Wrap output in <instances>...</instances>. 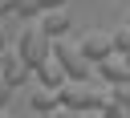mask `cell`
I'll return each mask as SVG.
<instances>
[{"label":"cell","instance_id":"obj_14","mask_svg":"<svg viewBox=\"0 0 130 118\" xmlns=\"http://www.w3.org/2000/svg\"><path fill=\"white\" fill-rule=\"evenodd\" d=\"M41 4V12H53V8H65V0H37Z\"/></svg>","mask_w":130,"mask_h":118},{"label":"cell","instance_id":"obj_15","mask_svg":"<svg viewBox=\"0 0 130 118\" xmlns=\"http://www.w3.org/2000/svg\"><path fill=\"white\" fill-rule=\"evenodd\" d=\"M20 8V0H0V16H8V12H16Z\"/></svg>","mask_w":130,"mask_h":118},{"label":"cell","instance_id":"obj_11","mask_svg":"<svg viewBox=\"0 0 130 118\" xmlns=\"http://www.w3.org/2000/svg\"><path fill=\"white\" fill-rule=\"evenodd\" d=\"M16 16H20L24 24H28V20H37V16H41V4H37V0H20V8H16Z\"/></svg>","mask_w":130,"mask_h":118},{"label":"cell","instance_id":"obj_4","mask_svg":"<svg viewBox=\"0 0 130 118\" xmlns=\"http://www.w3.org/2000/svg\"><path fill=\"white\" fill-rule=\"evenodd\" d=\"M81 53H85L93 65H102L106 57L118 53V49H114V33H106V28H89V33L81 37Z\"/></svg>","mask_w":130,"mask_h":118},{"label":"cell","instance_id":"obj_17","mask_svg":"<svg viewBox=\"0 0 130 118\" xmlns=\"http://www.w3.org/2000/svg\"><path fill=\"white\" fill-rule=\"evenodd\" d=\"M4 53H8V33L0 28V57H4Z\"/></svg>","mask_w":130,"mask_h":118},{"label":"cell","instance_id":"obj_18","mask_svg":"<svg viewBox=\"0 0 130 118\" xmlns=\"http://www.w3.org/2000/svg\"><path fill=\"white\" fill-rule=\"evenodd\" d=\"M126 24H130V16H126Z\"/></svg>","mask_w":130,"mask_h":118},{"label":"cell","instance_id":"obj_3","mask_svg":"<svg viewBox=\"0 0 130 118\" xmlns=\"http://www.w3.org/2000/svg\"><path fill=\"white\" fill-rule=\"evenodd\" d=\"M57 98H61V106H69V110H77V114H102V110L110 106V94H106V90H93L89 81H69Z\"/></svg>","mask_w":130,"mask_h":118},{"label":"cell","instance_id":"obj_16","mask_svg":"<svg viewBox=\"0 0 130 118\" xmlns=\"http://www.w3.org/2000/svg\"><path fill=\"white\" fill-rule=\"evenodd\" d=\"M8 94H12V85H4V81H0V110L8 106Z\"/></svg>","mask_w":130,"mask_h":118},{"label":"cell","instance_id":"obj_8","mask_svg":"<svg viewBox=\"0 0 130 118\" xmlns=\"http://www.w3.org/2000/svg\"><path fill=\"white\" fill-rule=\"evenodd\" d=\"M41 28H45V37H61V33H69V12L65 8H53V12H41V20H37Z\"/></svg>","mask_w":130,"mask_h":118},{"label":"cell","instance_id":"obj_9","mask_svg":"<svg viewBox=\"0 0 130 118\" xmlns=\"http://www.w3.org/2000/svg\"><path fill=\"white\" fill-rule=\"evenodd\" d=\"M57 106H61V98H57L53 90H37V94H32V110H37V114H53Z\"/></svg>","mask_w":130,"mask_h":118},{"label":"cell","instance_id":"obj_2","mask_svg":"<svg viewBox=\"0 0 130 118\" xmlns=\"http://www.w3.org/2000/svg\"><path fill=\"white\" fill-rule=\"evenodd\" d=\"M53 61L65 69L69 81H89V73H98V65L81 53V45H73V41H65V37L53 41Z\"/></svg>","mask_w":130,"mask_h":118},{"label":"cell","instance_id":"obj_7","mask_svg":"<svg viewBox=\"0 0 130 118\" xmlns=\"http://www.w3.org/2000/svg\"><path fill=\"white\" fill-rule=\"evenodd\" d=\"M98 77L102 81H110V85H130V65H126V57H106L102 65H98Z\"/></svg>","mask_w":130,"mask_h":118},{"label":"cell","instance_id":"obj_12","mask_svg":"<svg viewBox=\"0 0 130 118\" xmlns=\"http://www.w3.org/2000/svg\"><path fill=\"white\" fill-rule=\"evenodd\" d=\"M98 118H130V114H126V110H122V106H114V102H110V106H106V110H102V114H98Z\"/></svg>","mask_w":130,"mask_h":118},{"label":"cell","instance_id":"obj_6","mask_svg":"<svg viewBox=\"0 0 130 118\" xmlns=\"http://www.w3.org/2000/svg\"><path fill=\"white\" fill-rule=\"evenodd\" d=\"M32 73H37V81H41V90H53V94H61V90L69 85V77H65V69H61V65L53 61V57H49L45 65H37Z\"/></svg>","mask_w":130,"mask_h":118},{"label":"cell","instance_id":"obj_13","mask_svg":"<svg viewBox=\"0 0 130 118\" xmlns=\"http://www.w3.org/2000/svg\"><path fill=\"white\" fill-rule=\"evenodd\" d=\"M45 118H81V114H77V110H69V106H57V110H53V114H45Z\"/></svg>","mask_w":130,"mask_h":118},{"label":"cell","instance_id":"obj_5","mask_svg":"<svg viewBox=\"0 0 130 118\" xmlns=\"http://www.w3.org/2000/svg\"><path fill=\"white\" fill-rule=\"evenodd\" d=\"M28 73H32V69L20 61V53H4V57H0V81H4V85L16 90V85H24Z\"/></svg>","mask_w":130,"mask_h":118},{"label":"cell","instance_id":"obj_1","mask_svg":"<svg viewBox=\"0 0 130 118\" xmlns=\"http://www.w3.org/2000/svg\"><path fill=\"white\" fill-rule=\"evenodd\" d=\"M16 53L28 69H37L53 57V37H45L41 24H24V28H16Z\"/></svg>","mask_w":130,"mask_h":118},{"label":"cell","instance_id":"obj_10","mask_svg":"<svg viewBox=\"0 0 130 118\" xmlns=\"http://www.w3.org/2000/svg\"><path fill=\"white\" fill-rule=\"evenodd\" d=\"M110 102L122 106V110L130 114V85H110Z\"/></svg>","mask_w":130,"mask_h":118}]
</instances>
